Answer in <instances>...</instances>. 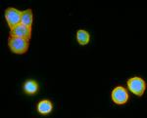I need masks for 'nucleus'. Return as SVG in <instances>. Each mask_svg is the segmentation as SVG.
I'll return each mask as SVG.
<instances>
[{"mask_svg": "<svg viewBox=\"0 0 147 118\" xmlns=\"http://www.w3.org/2000/svg\"><path fill=\"white\" fill-rule=\"evenodd\" d=\"M53 110V103L49 100H42L37 105V111L41 115H47Z\"/></svg>", "mask_w": 147, "mask_h": 118, "instance_id": "nucleus-7", "label": "nucleus"}, {"mask_svg": "<svg viewBox=\"0 0 147 118\" xmlns=\"http://www.w3.org/2000/svg\"><path fill=\"white\" fill-rule=\"evenodd\" d=\"M5 19L9 27L14 28L22 23V12L15 8H7L5 10Z\"/></svg>", "mask_w": 147, "mask_h": 118, "instance_id": "nucleus-3", "label": "nucleus"}, {"mask_svg": "<svg viewBox=\"0 0 147 118\" xmlns=\"http://www.w3.org/2000/svg\"><path fill=\"white\" fill-rule=\"evenodd\" d=\"M32 21H34V15H32V9H28V10L22 12V23L27 25L28 27H32Z\"/></svg>", "mask_w": 147, "mask_h": 118, "instance_id": "nucleus-9", "label": "nucleus"}, {"mask_svg": "<svg viewBox=\"0 0 147 118\" xmlns=\"http://www.w3.org/2000/svg\"><path fill=\"white\" fill-rule=\"evenodd\" d=\"M77 39L80 45H86L89 43L90 40V35L88 32L84 29H80L77 31Z\"/></svg>", "mask_w": 147, "mask_h": 118, "instance_id": "nucleus-8", "label": "nucleus"}, {"mask_svg": "<svg viewBox=\"0 0 147 118\" xmlns=\"http://www.w3.org/2000/svg\"><path fill=\"white\" fill-rule=\"evenodd\" d=\"M127 87H129V91H131V93H134V95L141 97L145 92L146 89V83L141 77L138 76H134L131 78H129L127 82Z\"/></svg>", "mask_w": 147, "mask_h": 118, "instance_id": "nucleus-2", "label": "nucleus"}, {"mask_svg": "<svg viewBox=\"0 0 147 118\" xmlns=\"http://www.w3.org/2000/svg\"><path fill=\"white\" fill-rule=\"evenodd\" d=\"M10 36L20 37V38L30 40L32 37V27H28L27 25L21 23V25L12 28L10 31Z\"/></svg>", "mask_w": 147, "mask_h": 118, "instance_id": "nucleus-5", "label": "nucleus"}, {"mask_svg": "<svg viewBox=\"0 0 147 118\" xmlns=\"http://www.w3.org/2000/svg\"><path fill=\"white\" fill-rule=\"evenodd\" d=\"M10 50L15 54H25L28 49V40L20 37L10 36L8 39Z\"/></svg>", "mask_w": 147, "mask_h": 118, "instance_id": "nucleus-1", "label": "nucleus"}, {"mask_svg": "<svg viewBox=\"0 0 147 118\" xmlns=\"http://www.w3.org/2000/svg\"><path fill=\"white\" fill-rule=\"evenodd\" d=\"M111 98H112V101L116 105H125L129 101V96L127 89L124 88L123 86H118L112 91Z\"/></svg>", "mask_w": 147, "mask_h": 118, "instance_id": "nucleus-4", "label": "nucleus"}, {"mask_svg": "<svg viewBox=\"0 0 147 118\" xmlns=\"http://www.w3.org/2000/svg\"><path fill=\"white\" fill-rule=\"evenodd\" d=\"M23 89H24V92H25L27 95L32 96V95H35V94L38 92L39 86L36 81L30 79V80H27V81L24 83Z\"/></svg>", "mask_w": 147, "mask_h": 118, "instance_id": "nucleus-6", "label": "nucleus"}]
</instances>
